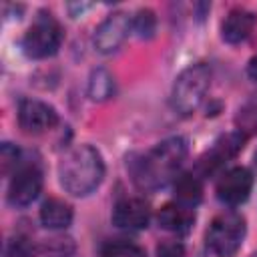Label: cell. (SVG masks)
<instances>
[{
  "mask_svg": "<svg viewBox=\"0 0 257 257\" xmlns=\"http://www.w3.org/2000/svg\"><path fill=\"white\" fill-rule=\"evenodd\" d=\"M189 145L183 137H171L159 143L149 153L141 155L131 163L133 181L139 189L155 191L175 179L183 161L187 159Z\"/></svg>",
  "mask_w": 257,
  "mask_h": 257,
  "instance_id": "cell-1",
  "label": "cell"
},
{
  "mask_svg": "<svg viewBox=\"0 0 257 257\" xmlns=\"http://www.w3.org/2000/svg\"><path fill=\"white\" fill-rule=\"evenodd\" d=\"M60 185L74 197H86L98 189L104 179L102 155L90 145H78L70 149L58 165Z\"/></svg>",
  "mask_w": 257,
  "mask_h": 257,
  "instance_id": "cell-2",
  "label": "cell"
},
{
  "mask_svg": "<svg viewBox=\"0 0 257 257\" xmlns=\"http://www.w3.org/2000/svg\"><path fill=\"white\" fill-rule=\"evenodd\" d=\"M209 84H211V68L205 62L187 66L173 84V92H171L173 110L179 112L181 116L193 114L201 106L209 90Z\"/></svg>",
  "mask_w": 257,
  "mask_h": 257,
  "instance_id": "cell-3",
  "label": "cell"
},
{
  "mask_svg": "<svg viewBox=\"0 0 257 257\" xmlns=\"http://www.w3.org/2000/svg\"><path fill=\"white\" fill-rule=\"evenodd\" d=\"M245 233V217L235 211H225L211 221L207 231V247L217 257H233L241 249Z\"/></svg>",
  "mask_w": 257,
  "mask_h": 257,
  "instance_id": "cell-4",
  "label": "cell"
},
{
  "mask_svg": "<svg viewBox=\"0 0 257 257\" xmlns=\"http://www.w3.org/2000/svg\"><path fill=\"white\" fill-rule=\"evenodd\" d=\"M62 28L50 12H38L32 24L28 26L22 38V50L30 58H48L54 56L62 44Z\"/></svg>",
  "mask_w": 257,
  "mask_h": 257,
  "instance_id": "cell-5",
  "label": "cell"
},
{
  "mask_svg": "<svg viewBox=\"0 0 257 257\" xmlns=\"http://www.w3.org/2000/svg\"><path fill=\"white\" fill-rule=\"evenodd\" d=\"M131 16L122 10H116L112 14H108L96 28L94 32V48L100 52V54H112L116 52L122 42L126 40L128 32L133 30V24H131Z\"/></svg>",
  "mask_w": 257,
  "mask_h": 257,
  "instance_id": "cell-6",
  "label": "cell"
},
{
  "mask_svg": "<svg viewBox=\"0 0 257 257\" xmlns=\"http://www.w3.org/2000/svg\"><path fill=\"white\" fill-rule=\"evenodd\" d=\"M42 191V171L38 165H22L16 169L8 185V203L12 207H26L38 199Z\"/></svg>",
  "mask_w": 257,
  "mask_h": 257,
  "instance_id": "cell-7",
  "label": "cell"
},
{
  "mask_svg": "<svg viewBox=\"0 0 257 257\" xmlns=\"http://www.w3.org/2000/svg\"><path fill=\"white\" fill-rule=\"evenodd\" d=\"M251 189H253V175L247 167H233L225 171L215 185L217 199L229 207H237L245 203L249 199Z\"/></svg>",
  "mask_w": 257,
  "mask_h": 257,
  "instance_id": "cell-8",
  "label": "cell"
},
{
  "mask_svg": "<svg viewBox=\"0 0 257 257\" xmlns=\"http://www.w3.org/2000/svg\"><path fill=\"white\" fill-rule=\"evenodd\" d=\"M18 124L26 135H42L58 124V112L48 102L24 98L18 106Z\"/></svg>",
  "mask_w": 257,
  "mask_h": 257,
  "instance_id": "cell-9",
  "label": "cell"
},
{
  "mask_svg": "<svg viewBox=\"0 0 257 257\" xmlns=\"http://www.w3.org/2000/svg\"><path fill=\"white\" fill-rule=\"evenodd\" d=\"M243 143H245V135L235 131V133H229V135H223L219 141H215V145L199 159L197 163V169H195V175L197 177H207L211 173H215L217 169H221L227 161H231L241 149H243Z\"/></svg>",
  "mask_w": 257,
  "mask_h": 257,
  "instance_id": "cell-10",
  "label": "cell"
},
{
  "mask_svg": "<svg viewBox=\"0 0 257 257\" xmlns=\"http://www.w3.org/2000/svg\"><path fill=\"white\" fill-rule=\"evenodd\" d=\"M151 221V209L141 199H122L112 211V223L122 231H141Z\"/></svg>",
  "mask_w": 257,
  "mask_h": 257,
  "instance_id": "cell-11",
  "label": "cell"
},
{
  "mask_svg": "<svg viewBox=\"0 0 257 257\" xmlns=\"http://www.w3.org/2000/svg\"><path fill=\"white\" fill-rule=\"evenodd\" d=\"M253 26H255V16L249 10L233 8L221 24V36L229 44H241L243 40L249 38V34L253 32Z\"/></svg>",
  "mask_w": 257,
  "mask_h": 257,
  "instance_id": "cell-12",
  "label": "cell"
},
{
  "mask_svg": "<svg viewBox=\"0 0 257 257\" xmlns=\"http://www.w3.org/2000/svg\"><path fill=\"white\" fill-rule=\"evenodd\" d=\"M157 221L163 229L171 231V233H179L185 235L191 231L193 223H195V209L181 205V203H167L165 207H161Z\"/></svg>",
  "mask_w": 257,
  "mask_h": 257,
  "instance_id": "cell-13",
  "label": "cell"
},
{
  "mask_svg": "<svg viewBox=\"0 0 257 257\" xmlns=\"http://www.w3.org/2000/svg\"><path fill=\"white\" fill-rule=\"evenodd\" d=\"M74 211L72 207L62 199H48L40 207V223L46 229H66L72 223Z\"/></svg>",
  "mask_w": 257,
  "mask_h": 257,
  "instance_id": "cell-14",
  "label": "cell"
},
{
  "mask_svg": "<svg viewBox=\"0 0 257 257\" xmlns=\"http://www.w3.org/2000/svg\"><path fill=\"white\" fill-rule=\"evenodd\" d=\"M175 199H177V203L195 209V205H199V201L203 199L201 177H197L195 173H185V175L177 177V181H175Z\"/></svg>",
  "mask_w": 257,
  "mask_h": 257,
  "instance_id": "cell-15",
  "label": "cell"
},
{
  "mask_svg": "<svg viewBox=\"0 0 257 257\" xmlns=\"http://www.w3.org/2000/svg\"><path fill=\"white\" fill-rule=\"evenodd\" d=\"M88 98L94 102H104L114 94V78L106 68H94L88 76L86 86Z\"/></svg>",
  "mask_w": 257,
  "mask_h": 257,
  "instance_id": "cell-16",
  "label": "cell"
},
{
  "mask_svg": "<svg viewBox=\"0 0 257 257\" xmlns=\"http://www.w3.org/2000/svg\"><path fill=\"white\" fill-rule=\"evenodd\" d=\"M40 257H76V245L68 237H52L40 247Z\"/></svg>",
  "mask_w": 257,
  "mask_h": 257,
  "instance_id": "cell-17",
  "label": "cell"
},
{
  "mask_svg": "<svg viewBox=\"0 0 257 257\" xmlns=\"http://www.w3.org/2000/svg\"><path fill=\"white\" fill-rule=\"evenodd\" d=\"M100 257H147L145 249L128 241H110L100 249Z\"/></svg>",
  "mask_w": 257,
  "mask_h": 257,
  "instance_id": "cell-18",
  "label": "cell"
},
{
  "mask_svg": "<svg viewBox=\"0 0 257 257\" xmlns=\"http://www.w3.org/2000/svg\"><path fill=\"white\" fill-rule=\"evenodd\" d=\"M133 24V32L139 36V38H151L157 30V18H155V12L149 10V8H141L137 10V14L133 16L131 20Z\"/></svg>",
  "mask_w": 257,
  "mask_h": 257,
  "instance_id": "cell-19",
  "label": "cell"
},
{
  "mask_svg": "<svg viewBox=\"0 0 257 257\" xmlns=\"http://www.w3.org/2000/svg\"><path fill=\"white\" fill-rule=\"evenodd\" d=\"M36 249L26 235H14L4 245V257H34Z\"/></svg>",
  "mask_w": 257,
  "mask_h": 257,
  "instance_id": "cell-20",
  "label": "cell"
},
{
  "mask_svg": "<svg viewBox=\"0 0 257 257\" xmlns=\"http://www.w3.org/2000/svg\"><path fill=\"white\" fill-rule=\"evenodd\" d=\"M0 167H2L4 175H8L12 169L16 171L20 167V151L12 143H2V147H0Z\"/></svg>",
  "mask_w": 257,
  "mask_h": 257,
  "instance_id": "cell-21",
  "label": "cell"
},
{
  "mask_svg": "<svg viewBox=\"0 0 257 257\" xmlns=\"http://www.w3.org/2000/svg\"><path fill=\"white\" fill-rule=\"evenodd\" d=\"M157 257H185V245L177 239H165L157 245Z\"/></svg>",
  "mask_w": 257,
  "mask_h": 257,
  "instance_id": "cell-22",
  "label": "cell"
},
{
  "mask_svg": "<svg viewBox=\"0 0 257 257\" xmlns=\"http://www.w3.org/2000/svg\"><path fill=\"white\" fill-rule=\"evenodd\" d=\"M247 74H249L251 80H257V54L249 60V64H247Z\"/></svg>",
  "mask_w": 257,
  "mask_h": 257,
  "instance_id": "cell-23",
  "label": "cell"
},
{
  "mask_svg": "<svg viewBox=\"0 0 257 257\" xmlns=\"http://www.w3.org/2000/svg\"><path fill=\"white\" fill-rule=\"evenodd\" d=\"M255 163H257V153H255Z\"/></svg>",
  "mask_w": 257,
  "mask_h": 257,
  "instance_id": "cell-24",
  "label": "cell"
},
{
  "mask_svg": "<svg viewBox=\"0 0 257 257\" xmlns=\"http://www.w3.org/2000/svg\"><path fill=\"white\" fill-rule=\"evenodd\" d=\"M251 257H257V253H255V255H251Z\"/></svg>",
  "mask_w": 257,
  "mask_h": 257,
  "instance_id": "cell-25",
  "label": "cell"
}]
</instances>
